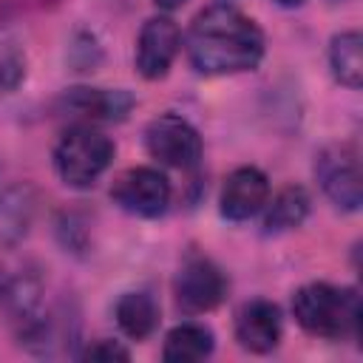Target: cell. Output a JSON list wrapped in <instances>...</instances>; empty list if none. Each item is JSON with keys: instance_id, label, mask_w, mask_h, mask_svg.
Returning a JSON list of instances; mask_svg holds the SVG:
<instances>
[{"instance_id": "1", "label": "cell", "mask_w": 363, "mask_h": 363, "mask_svg": "<svg viewBox=\"0 0 363 363\" xmlns=\"http://www.w3.org/2000/svg\"><path fill=\"white\" fill-rule=\"evenodd\" d=\"M190 65L204 77H224L258 68L264 60V34L252 17L230 3L207 6L187 31Z\"/></svg>"}, {"instance_id": "2", "label": "cell", "mask_w": 363, "mask_h": 363, "mask_svg": "<svg viewBox=\"0 0 363 363\" xmlns=\"http://www.w3.org/2000/svg\"><path fill=\"white\" fill-rule=\"evenodd\" d=\"M292 315L298 326L315 337L340 340L360 332V298L349 286H332L323 281L306 284L292 295Z\"/></svg>"}, {"instance_id": "3", "label": "cell", "mask_w": 363, "mask_h": 363, "mask_svg": "<svg viewBox=\"0 0 363 363\" xmlns=\"http://www.w3.org/2000/svg\"><path fill=\"white\" fill-rule=\"evenodd\" d=\"M111 159H113V142L91 125L68 128L54 147L57 176L62 179V184L77 190L91 187L108 170Z\"/></svg>"}, {"instance_id": "4", "label": "cell", "mask_w": 363, "mask_h": 363, "mask_svg": "<svg viewBox=\"0 0 363 363\" xmlns=\"http://www.w3.org/2000/svg\"><path fill=\"white\" fill-rule=\"evenodd\" d=\"M315 179L326 199L346 213H354L363 201L360 159L352 145H329L315 156Z\"/></svg>"}, {"instance_id": "5", "label": "cell", "mask_w": 363, "mask_h": 363, "mask_svg": "<svg viewBox=\"0 0 363 363\" xmlns=\"http://www.w3.org/2000/svg\"><path fill=\"white\" fill-rule=\"evenodd\" d=\"M173 295H176V306L184 315H204L224 301L227 278L210 258L190 255L184 258V264L173 278Z\"/></svg>"}, {"instance_id": "6", "label": "cell", "mask_w": 363, "mask_h": 363, "mask_svg": "<svg viewBox=\"0 0 363 363\" xmlns=\"http://www.w3.org/2000/svg\"><path fill=\"white\" fill-rule=\"evenodd\" d=\"M145 147L159 164L179 170H190L201 159L199 130L176 113H162L145 128Z\"/></svg>"}, {"instance_id": "7", "label": "cell", "mask_w": 363, "mask_h": 363, "mask_svg": "<svg viewBox=\"0 0 363 363\" xmlns=\"http://www.w3.org/2000/svg\"><path fill=\"white\" fill-rule=\"evenodd\" d=\"M111 199L130 216L156 218L170 204V182L156 167H130L116 176Z\"/></svg>"}, {"instance_id": "8", "label": "cell", "mask_w": 363, "mask_h": 363, "mask_svg": "<svg viewBox=\"0 0 363 363\" xmlns=\"http://www.w3.org/2000/svg\"><path fill=\"white\" fill-rule=\"evenodd\" d=\"M179 48H182V31L170 17L156 14L145 20L136 40V71L145 79H162L170 71Z\"/></svg>"}, {"instance_id": "9", "label": "cell", "mask_w": 363, "mask_h": 363, "mask_svg": "<svg viewBox=\"0 0 363 363\" xmlns=\"http://www.w3.org/2000/svg\"><path fill=\"white\" fill-rule=\"evenodd\" d=\"M267 199H269L267 173L252 164H244V167H235L224 179L221 196H218V210L230 221H247L264 210Z\"/></svg>"}, {"instance_id": "10", "label": "cell", "mask_w": 363, "mask_h": 363, "mask_svg": "<svg viewBox=\"0 0 363 363\" xmlns=\"http://www.w3.org/2000/svg\"><path fill=\"white\" fill-rule=\"evenodd\" d=\"M284 332V320H281V309L272 301L255 298L250 303H244L235 315V340L255 354L272 352L281 340Z\"/></svg>"}, {"instance_id": "11", "label": "cell", "mask_w": 363, "mask_h": 363, "mask_svg": "<svg viewBox=\"0 0 363 363\" xmlns=\"http://www.w3.org/2000/svg\"><path fill=\"white\" fill-rule=\"evenodd\" d=\"M65 108L85 116V119H105V122H122L130 108L133 96L122 88H71L62 96Z\"/></svg>"}, {"instance_id": "12", "label": "cell", "mask_w": 363, "mask_h": 363, "mask_svg": "<svg viewBox=\"0 0 363 363\" xmlns=\"http://www.w3.org/2000/svg\"><path fill=\"white\" fill-rule=\"evenodd\" d=\"M37 193L31 184H11L0 190V247H14L28 235L34 221Z\"/></svg>"}, {"instance_id": "13", "label": "cell", "mask_w": 363, "mask_h": 363, "mask_svg": "<svg viewBox=\"0 0 363 363\" xmlns=\"http://www.w3.org/2000/svg\"><path fill=\"white\" fill-rule=\"evenodd\" d=\"M309 193L301 184L281 187L264 204V233H286L306 221L309 216Z\"/></svg>"}, {"instance_id": "14", "label": "cell", "mask_w": 363, "mask_h": 363, "mask_svg": "<svg viewBox=\"0 0 363 363\" xmlns=\"http://www.w3.org/2000/svg\"><path fill=\"white\" fill-rule=\"evenodd\" d=\"M213 346H216V337L213 332L204 326V323H179L167 332L164 337V349H162V357L167 363H196V360H204L213 354Z\"/></svg>"}, {"instance_id": "15", "label": "cell", "mask_w": 363, "mask_h": 363, "mask_svg": "<svg viewBox=\"0 0 363 363\" xmlns=\"http://www.w3.org/2000/svg\"><path fill=\"white\" fill-rule=\"evenodd\" d=\"M116 323L130 340H145L159 323V303L147 292H125L116 301Z\"/></svg>"}, {"instance_id": "16", "label": "cell", "mask_w": 363, "mask_h": 363, "mask_svg": "<svg viewBox=\"0 0 363 363\" xmlns=\"http://www.w3.org/2000/svg\"><path fill=\"white\" fill-rule=\"evenodd\" d=\"M360 34L357 31H340L332 37L329 45V68L335 79L346 88H360L363 82V57H360Z\"/></svg>"}, {"instance_id": "17", "label": "cell", "mask_w": 363, "mask_h": 363, "mask_svg": "<svg viewBox=\"0 0 363 363\" xmlns=\"http://www.w3.org/2000/svg\"><path fill=\"white\" fill-rule=\"evenodd\" d=\"M82 357H85V360H128L130 352H128L125 346H119L116 340L102 337V340L88 343V349L82 352Z\"/></svg>"}, {"instance_id": "18", "label": "cell", "mask_w": 363, "mask_h": 363, "mask_svg": "<svg viewBox=\"0 0 363 363\" xmlns=\"http://www.w3.org/2000/svg\"><path fill=\"white\" fill-rule=\"evenodd\" d=\"M20 77H23V62L20 60H14V57L0 60V85L3 88H14L20 82Z\"/></svg>"}, {"instance_id": "19", "label": "cell", "mask_w": 363, "mask_h": 363, "mask_svg": "<svg viewBox=\"0 0 363 363\" xmlns=\"http://www.w3.org/2000/svg\"><path fill=\"white\" fill-rule=\"evenodd\" d=\"M9 286H11V278H9V272L0 267V301L6 298V292H9Z\"/></svg>"}, {"instance_id": "20", "label": "cell", "mask_w": 363, "mask_h": 363, "mask_svg": "<svg viewBox=\"0 0 363 363\" xmlns=\"http://www.w3.org/2000/svg\"><path fill=\"white\" fill-rule=\"evenodd\" d=\"M153 3H156L162 11H173V9H179L184 0H153Z\"/></svg>"}, {"instance_id": "21", "label": "cell", "mask_w": 363, "mask_h": 363, "mask_svg": "<svg viewBox=\"0 0 363 363\" xmlns=\"http://www.w3.org/2000/svg\"><path fill=\"white\" fill-rule=\"evenodd\" d=\"M278 6H286V9H292V6H301L303 0H275Z\"/></svg>"}, {"instance_id": "22", "label": "cell", "mask_w": 363, "mask_h": 363, "mask_svg": "<svg viewBox=\"0 0 363 363\" xmlns=\"http://www.w3.org/2000/svg\"><path fill=\"white\" fill-rule=\"evenodd\" d=\"M40 3H45V0H40Z\"/></svg>"}]
</instances>
